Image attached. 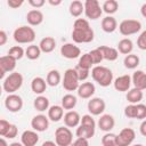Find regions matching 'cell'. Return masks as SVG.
Wrapping results in <instances>:
<instances>
[{
	"instance_id": "cell-3",
	"label": "cell",
	"mask_w": 146,
	"mask_h": 146,
	"mask_svg": "<svg viewBox=\"0 0 146 146\" xmlns=\"http://www.w3.org/2000/svg\"><path fill=\"white\" fill-rule=\"evenodd\" d=\"M23 84V75L18 72H11L3 81L2 89L8 94H15Z\"/></svg>"
},
{
	"instance_id": "cell-40",
	"label": "cell",
	"mask_w": 146,
	"mask_h": 146,
	"mask_svg": "<svg viewBox=\"0 0 146 146\" xmlns=\"http://www.w3.org/2000/svg\"><path fill=\"white\" fill-rule=\"evenodd\" d=\"M89 27H90V24H89L88 19H86V18H76L74 21L73 30H86Z\"/></svg>"
},
{
	"instance_id": "cell-15",
	"label": "cell",
	"mask_w": 146,
	"mask_h": 146,
	"mask_svg": "<svg viewBox=\"0 0 146 146\" xmlns=\"http://www.w3.org/2000/svg\"><path fill=\"white\" fill-rule=\"evenodd\" d=\"M113 86L116 91H120V92L128 91L131 87V76L129 74L120 75L115 80H113Z\"/></svg>"
},
{
	"instance_id": "cell-17",
	"label": "cell",
	"mask_w": 146,
	"mask_h": 146,
	"mask_svg": "<svg viewBox=\"0 0 146 146\" xmlns=\"http://www.w3.org/2000/svg\"><path fill=\"white\" fill-rule=\"evenodd\" d=\"M131 84H133V88L143 91L146 89V74L143 70H137L136 72H133L131 76Z\"/></svg>"
},
{
	"instance_id": "cell-16",
	"label": "cell",
	"mask_w": 146,
	"mask_h": 146,
	"mask_svg": "<svg viewBox=\"0 0 146 146\" xmlns=\"http://www.w3.org/2000/svg\"><path fill=\"white\" fill-rule=\"evenodd\" d=\"M97 124L102 131L110 132L115 125V120H114L113 115H111V114H103V115H100Z\"/></svg>"
},
{
	"instance_id": "cell-7",
	"label": "cell",
	"mask_w": 146,
	"mask_h": 146,
	"mask_svg": "<svg viewBox=\"0 0 146 146\" xmlns=\"http://www.w3.org/2000/svg\"><path fill=\"white\" fill-rule=\"evenodd\" d=\"M73 141V133L67 127H58L55 130V143L57 146H70Z\"/></svg>"
},
{
	"instance_id": "cell-50",
	"label": "cell",
	"mask_w": 146,
	"mask_h": 146,
	"mask_svg": "<svg viewBox=\"0 0 146 146\" xmlns=\"http://www.w3.org/2000/svg\"><path fill=\"white\" fill-rule=\"evenodd\" d=\"M23 3H24L23 0H8V1H7L8 7H10V8H13V9H17V8H19Z\"/></svg>"
},
{
	"instance_id": "cell-2",
	"label": "cell",
	"mask_w": 146,
	"mask_h": 146,
	"mask_svg": "<svg viewBox=\"0 0 146 146\" xmlns=\"http://www.w3.org/2000/svg\"><path fill=\"white\" fill-rule=\"evenodd\" d=\"M35 31L33 30V27L27 26V25H23L17 27L14 33H13V38L17 43L24 44V43H32L35 40Z\"/></svg>"
},
{
	"instance_id": "cell-59",
	"label": "cell",
	"mask_w": 146,
	"mask_h": 146,
	"mask_svg": "<svg viewBox=\"0 0 146 146\" xmlns=\"http://www.w3.org/2000/svg\"><path fill=\"white\" fill-rule=\"evenodd\" d=\"M8 146H23V145H22V143H18V141H14V143L9 144Z\"/></svg>"
},
{
	"instance_id": "cell-47",
	"label": "cell",
	"mask_w": 146,
	"mask_h": 146,
	"mask_svg": "<svg viewBox=\"0 0 146 146\" xmlns=\"http://www.w3.org/2000/svg\"><path fill=\"white\" fill-rule=\"evenodd\" d=\"M76 74H78V79L79 81H86L88 79V76L90 75V70H83V68H79L76 67Z\"/></svg>"
},
{
	"instance_id": "cell-53",
	"label": "cell",
	"mask_w": 146,
	"mask_h": 146,
	"mask_svg": "<svg viewBox=\"0 0 146 146\" xmlns=\"http://www.w3.org/2000/svg\"><path fill=\"white\" fill-rule=\"evenodd\" d=\"M140 133L141 136H146V120H143L140 124Z\"/></svg>"
},
{
	"instance_id": "cell-31",
	"label": "cell",
	"mask_w": 146,
	"mask_h": 146,
	"mask_svg": "<svg viewBox=\"0 0 146 146\" xmlns=\"http://www.w3.org/2000/svg\"><path fill=\"white\" fill-rule=\"evenodd\" d=\"M76 103H78V99H76V97H75L74 95H72V94H66V95H64L63 98H62V105H60V106L63 107V110L72 111V110L75 107Z\"/></svg>"
},
{
	"instance_id": "cell-44",
	"label": "cell",
	"mask_w": 146,
	"mask_h": 146,
	"mask_svg": "<svg viewBox=\"0 0 146 146\" xmlns=\"http://www.w3.org/2000/svg\"><path fill=\"white\" fill-rule=\"evenodd\" d=\"M124 115L129 119H136V104H129L124 108Z\"/></svg>"
},
{
	"instance_id": "cell-8",
	"label": "cell",
	"mask_w": 146,
	"mask_h": 146,
	"mask_svg": "<svg viewBox=\"0 0 146 146\" xmlns=\"http://www.w3.org/2000/svg\"><path fill=\"white\" fill-rule=\"evenodd\" d=\"M136 138V132L132 128L122 129L119 135L115 136V145L116 146H130Z\"/></svg>"
},
{
	"instance_id": "cell-56",
	"label": "cell",
	"mask_w": 146,
	"mask_h": 146,
	"mask_svg": "<svg viewBox=\"0 0 146 146\" xmlns=\"http://www.w3.org/2000/svg\"><path fill=\"white\" fill-rule=\"evenodd\" d=\"M141 15H143V17H146V3H144L141 6Z\"/></svg>"
},
{
	"instance_id": "cell-42",
	"label": "cell",
	"mask_w": 146,
	"mask_h": 146,
	"mask_svg": "<svg viewBox=\"0 0 146 146\" xmlns=\"http://www.w3.org/2000/svg\"><path fill=\"white\" fill-rule=\"evenodd\" d=\"M88 54L90 55L94 65H95V64H100V63H102V60H103V55H102V52H100V50H99L98 48L91 50V51L88 52Z\"/></svg>"
},
{
	"instance_id": "cell-20",
	"label": "cell",
	"mask_w": 146,
	"mask_h": 146,
	"mask_svg": "<svg viewBox=\"0 0 146 146\" xmlns=\"http://www.w3.org/2000/svg\"><path fill=\"white\" fill-rule=\"evenodd\" d=\"M26 22L30 26H38L43 22V14L39 9H31L26 14Z\"/></svg>"
},
{
	"instance_id": "cell-22",
	"label": "cell",
	"mask_w": 146,
	"mask_h": 146,
	"mask_svg": "<svg viewBox=\"0 0 146 146\" xmlns=\"http://www.w3.org/2000/svg\"><path fill=\"white\" fill-rule=\"evenodd\" d=\"M48 111V119L52 122H58L63 119L64 116V110L60 105H52V106H49V108L47 110Z\"/></svg>"
},
{
	"instance_id": "cell-1",
	"label": "cell",
	"mask_w": 146,
	"mask_h": 146,
	"mask_svg": "<svg viewBox=\"0 0 146 146\" xmlns=\"http://www.w3.org/2000/svg\"><path fill=\"white\" fill-rule=\"evenodd\" d=\"M91 78L100 87H108L111 83H113V72L106 66H94L91 68Z\"/></svg>"
},
{
	"instance_id": "cell-39",
	"label": "cell",
	"mask_w": 146,
	"mask_h": 146,
	"mask_svg": "<svg viewBox=\"0 0 146 146\" xmlns=\"http://www.w3.org/2000/svg\"><path fill=\"white\" fill-rule=\"evenodd\" d=\"M115 136L112 132H106L102 137V145L103 146H116L115 145Z\"/></svg>"
},
{
	"instance_id": "cell-10",
	"label": "cell",
	"mask_w": 146,
	"mask_h": 146,
	"mask_svg": "<svg viewBox=\"0 0 146 146\" xmlns=\"http://www.w3.org/2000/svg\"><path fill=\"white\" fill-rule=\"evenodd\" d=\"M5 107L11 112V113H17L22 110L23 107V99L19 95L17 94H8V96L5 99Z\"/></svg>"
},
{
	"instance_id": "cell-14",
	"label": "cell",
	"mask_w": 146,
	"mask_h": 146,
	"mask_svg": "<svg viewBox=\"0 0 146 146\" xmlns=\"http://www.w3.org/2000/svg\"><path fill=\"white\" fill-rule=\"evenodd\" d=\"M76 91H78V96L80 98L90 99L96 91V87L92 82H82L81 84H79Z\"/></svg>"
},
{
	"instance_id": "cell-60",
	"label": "cell",
	"mask_w": 146,
	"mask_h": 146,
	"mask_svg": "<svg viewBox=\"0 0 146 146\" xmlns=\"http://www.w3.org/2000/svg\"><path fill=\"white\" fill-rule=\"evenodd\" d=\"M2 91H3V89H2V87H1V86H0V96H1V95H2Z\"/></svg>"
},
{
	"instance_id": "cell-61",
	"label": "cell",
	"mask_w": 146,
	"mask_h": 146,
	"mask_svg": "<svg viewBox=\"0 0 146 146\" xmlns=\"http://www.w3.org/2000/svg\"><path fill=\"white\" fill-rule=\"evenodd\" d=\"M132 146H144L143 144H135V145H132Z\"/></svg>"
},
{
	"instance_id": "cell-33",
	"label": "cell",
	"mask_w": 146,
	"mask_h": 146,
	"mask_svg": "<svg viewBox=\"0 0 146 146\" xmlns=\"http://www.w3.org/2000/svg\"><path fill=\"white\" fill-rule=\"evenodd\" d=\"M33 106H34V108H35L36 111H39V112H44V111H47V110L49 108V99H48L46 96L40 95V96H38V97L34 99Z\"/></svg>"
},
{
	"instance_id": "cell-6",
	"label": "cell",
	"mask_w": 146,
	"mask_h": 146,
	"mask_svg": "<svg viewBox=\"0 0 146 146\" xmlns=\"http://www.w3.org/2000/svg\"><path fill=\"white\" fill-rule=\"evenodd\" d=\"M140 30H141V23L137 19H123L119 24V31L124 36L136 34Z\"/></svg>"
},
{
	"instance_id": "cell-27",
	"label": "cell",
	"mask_w": 146,
	"mask_h": 146,
	"mask_svg": "<svg viewBox=\"0 0 146 146\" xmlns=\"http://www.w3.org/2000/svg\"><path fill=\"white\" fill-rule=\"evenodd\" d=\"M143 97H144V94H143V90H139L137 88H132V89H129L127 91V100L130 103V104H139L141 100H143Z\"/></svg>"
},
{
	"instance_id": "cell-29",
	"label": "cell",
	"mask_w": 146,
	"mask_h": 146,
	"mask_svg": "<svg viewBox=\"0 0 146 146\" xmlns=\"http://www.w3.org/2000/svg\"><path fill=\"white\" fill-rule=\"evenodd\" d=\"M16 63H17V60H15L13 57H10L8 55L0 57V67L6 73L7 72H13L16 67Z\"/></svg>"
},
{
	"instance_id": "cell-38",
	"label": "cell",
	"mask_w": 146,
	"mask_h": 146,
	"mask_svg": "<svg viewBox=\"0 0 146 146\" xmlns=\"http://www.w3.org/2000/svg\"><path fill=\"white\" fill-rule=\"evenodd\" d=\"M24 54H25V50L21 46H13L11 48H9V50L7 52V55L13 57L15 60H19L21 58H23Z\"/></svg>"
},
{
	"instance_id": "cell-18",
	"label": "cell",
	"mask_w": 146,
	"mask_h": 146,
	"mask_svg": "<svg viewBox=\"0 0 146 146\" xmlns=\"http://www.w3.org/2000/svg\"><path fill=\"white\" fill-rule=\"evenodd\" d=\"M39 141V135L34 130H25L21 136V143L23 146H35Z\"/></svg>"
},
{
	"instance_id": "cell-52",
	"label": "cell",
	"mask_w": 146,
	"mask_h": 146,
	"mask_svg": "<svg viewBox=\"0 0 146 146\" xmlns=\"http://www.w3.org/2000/svg\"><path fill=\"white\" fill-rule=\"evenodd\" d=\"M7 41H8V35H7V33H6L5 31L0 30V46L6 44Z\"/></svg>"
},
{
	"instance_id": "cell-4",
	"label": "cell",
	"mask_w": 146,
	"mask_h": 146,
	"mask_svg": "<svg viewBox=\"0 0 146 146\" xmlns=\"http://www.w3.org/2000/svg\"><path fill=\"white\" fill-rule=\"evenodd\" d=\"M63 88L67 91H75L80 84V81L78 79L76 70L75 68H67L64 72V76L62 79Z\"/></svg>"
},
{
	"instance_id": "cell-35",
	"label": "cell",
	"mask_w": 146,
	"mask_h": 146,
	"mask_svg": "<svg viewBox=\"0 0 146 146\" xmlns=\"http://www.w3.org/2000/svg\"><path fill=\"white\" fill-rule=\"evenodd\" d=\"M40 55H41V50H40L39 46L33 44V43H31L30 46H27V48L25 49V54H24V56H26L31 60L38 59L40 57Z\"/></svg>"
},
{
	"instance_id": "cell-34",
	"label": "cell",
	"mask_w": 146,
	"mask_h": 146,
	"mask_svg": "<svg viewBox=\"0 0 146 146\" xmlns=\"http://www.w3.org/2000/svg\"><path fill=\"white\" fill-rule=\"evenodd\" d=\"M68 11L73 17H80L83 13V3L80 0H73L70 3Z\"/></svg>"
},
{
	"instance_id": "cell-30",
	"label": "cell",
	"mask_w": 146,
	"mask_h": 146,
	"mask_svg": "<svg viewBox=\"0 0 146 146\" xmlns=\"http://www.w3.org/2000/svg\"><path fill=\"white\" fill-rule=\"evenodd\" d=\"M60 82H62V75H60L59 71H57V70H50L48 72V74H47V78H46L47 86L56 87Z\"/></svg>"
},
{
	"instance_id": "cell-28",
	"label": "cell",
	"mask_w": 146,
	"mask_h": 146,
	"mask_svg": "<svg viewBox=\"0 0 146 146\" xmlns=\"http://www.w3.org/2000/svg\"><path fill=\"white\" fill-rule=\"evenodd\" d=\"M116 50H117V52L123 54V55L127 56V55H129V54L132 52V50H133V42L130 39L124 38V39H122V40L119 41L117 49Z\"/></svg>"
},
{
	"instance_id": "cell-13",
	"label": "cell",
	"mask_w": 146,
	"mask_h": 146,
	"mask_svg": "<svg viewBox=\"0 0 146 146\" xmlns=\"http://www.w3.org/2000/svg\"><path fill=\"white\" fill-rule=\"evenodd\" d=\"M31 127L36 132H43L49 128V119L43 114H38L31 120Z\"/></svg>"
},
{
	"instance_id": "cell-11",
	"label": "cell",
	"mask_w": 146,
	"mask_h": 146,
	"mask_svg": "<svg viewBox=\"0 0 146 146\" xmlns=\"http://www.w3.org/2000/svg\"><path fill=\"white\" fill-rule=\"evenodd\" d=\"M87 107H88V111H89L90 115H100V114L104 113L106 104H105V100L103 98L94 97V98L89 99Z\"/></svg>"
},
{
	"instance_id": "cell-9",
	"label": "cell",
	"mask_w": 146,
	"mask_h": 146,
	"mask_svg": "<svg viewBox=\"0 0 146 146\" xmlns=\"http://www.w3.org/2000/svg\"><path fill=\"white\" fill-rule=\"evenodd\" d=\"M95 33L91 27L86 30H73L72 31V40L75 43H89L94 40Z\"/></svg>"
},
{
	"instance_id": "cell-23",
	"label": "cell",
	"mask_w": 146,
	"mask_h": 146,
	"mask_svg": "<svg viewBox=\"0 0 146 146\" xmlns=\"http://www.w3.org/2000/svg\"><path fill=\"white\" fill-rule=\"evenodd\" d=\"M39 48L41 52H44V54L52 52L56 48V41L52 36H44L43 39H41L39 43Z\"/></svg>"
},
{
	"instance_id": "cell-48",
	"label": "cell",
	"mask_w": 146,
	"mask_h": 146,
	"mask_svg": "<svg viewBox=\"0 0 146 146\" xmlns=\"http://www.w3.org/2000/svg\"><path fill=\"white\" fill-rule=\"evenodd\" d=\"M17 133H18V128H17V125H16V124H11L10 128H9V130H8L7 133H6L5 138H7V139H14L15 137H17Z\"/></svg>"
},
{
	"instance_id": "cell-24",
	"label": "cell",
	"mask_w": 146,
	"mask_h": 146,
	"mask_svg": "<svg viewBox=\"0 0 146 146\" xmlns=\"http://www.w3.org/2000/svg\"><path fill=\"white\" fill-rule=\"evenodd\" d=\"M98 49L100 50V52L103 55V59H106V60H110V62H114L119 57L117 50L115 48H113V47L100 46V47H98Z\"/></svg>"
},
{
	"instance_id": "cell-36",
	"label": "cell",
	"mask_w": 146,
	"mask_h": 146,
	"mask_svg": "<svg viewBox=\"0 0 146 146\" xmlns=\"http://www.w3.org/2000/svg\"><path fill=\"white\" fill-rule=\"evenodd\" d=\"M117 9H119V2L116 0H106L102 6V10L106 13L108 16L116 13Z\"/></svg>"
},
{
	"instance_id": "cell-51",
	"label": "cell",
	"mask_w": 146,
	"mask_h": 146,
	"mask_svg": "<svg viewBox=\"0 0 146 146\" xmlns=\"http://www.w3.org/2000/svg\"><path fill=\"white\" fill-rule=\"evenodd\" d=\"M44 3H46L44 0H29V5H30L31 7H33L34 9H39V8H41Z\"/></svg>"
},
{
	"instance_id": "cell-58",
	"label": "cell",
	"mask_w": 146,
	"mask_h": 146,
	"mask_svg": "<svg viewBox=\"0 0 146 146\" xmlns=\"http://www.w3.org/2000/svg\"><path fill=\"white\" fill-rule=\"evenodd\" d=\"M5 75H6V72L0 67V80H2V79L5 78Z\"/></svg>"
},
{
	"instance_id": "cell-21",
	"label": "cell",
	"mask_w": 146,
	"mask_h": 146,
	"mask_svg": "<svg viewBox=\"0 0 146 146\" xmlns=\"http://www.w3.org/2000/svg\"><path fill=\"white\" fill-rule=\"evenodd\" d=\"M31 89L34 94L36 95H42L46 89H47V83H46V80L41 76H35L32 79L31 81Z\"/></svg>"
},
{
	"instance_id": "cell-46",
	"label": "cell",
	"mask_w": 146,
	"mask_h": 146,
	"mask_svg": "<svg viewBox=\"0 0 146 146\" xmlns=\"http://www.w3.org/2000/svg\"><path fill=\"white\" fill-rule=\"evenodd\" d=\"M137 46L140 50H146V31H143L138 39H137Z\"/></svg>"
},
{
	"instance_id": "cell-45",
	"label": "cell",
	"mask_w": 146,
	"mask_h": 146,
	"mask_svg": "<svg viewBox=\"0 0 146 146\" xmlns=\"http://www.w3.org/2000/svg\"><path fill=\"white\" fill-rule=\"evenodd\" d=\"M11 123H9L7 120L5 119H0V137H5L7 131L9 130Z\"/></svg>"
},
{
	"instance_id": "cell-19",
	"label": "cell",
	"mask_w": 146,
	"mask_h": 146,
	"mask_svg": "<svg viewBox=\"0 0 146 146\" xmlns=\"http://www.w3.org/2000/svg\"><path fill=\"white\" fill-rule=\"evenodd\" d=\"M63 120H64L65 127H67V128H75V127H78L80 124L81 116H80V114L76 111H67L64 114Z\"/></svg>"
},
{
	"instance_id": "cell-32",
	"label": "cell",
	"mask_w": 146,
	"mask_h": 146,
	"mask_svg": "<svg viewBox=\"0 0 146 146\" xmlns=\"http://www.w3.org/2000/svg\"><path fill=\"white\" fill-rule=\"evenodd\" d=\"M140 63V59L139 57L136 55V54H129L124 57L123 59V64H124V67L128 68V70H135Z\"/></svg>"
},
{
	"instance_id": "cell-49",
	"label": "cell",
	"mask_w": 146,
	"mask_h": 146,
	"mask_svg": "<svg viewBox=\"0 0 146 146\" xmlns=\"http://www.w3.org/2000/svg\"><path fill=\"white\" fill-rule=\"evenodd\" d=\"M70 146H89V141L84 138H76L74 141L71 143Z\"/></svg>"
},
{
	"instance_id": "cell-5",
	"label": "cell",
	"mask_w": 146,
	"mask_h": 146,
	"mask_svg": "<svg viewBox=\"0 0 146 146\" xmlns=\"http://www.w3.org/2000/svg\"><path fill=\"white\" fill-rule=\"evenodd\" d=\"M83 13L89 19H98L100 18L103 10L97 0H86L83 2Z\"/></svg>"
},
{
	"instance_id": "cell-54",
	"label": "cell",
	"mask_w": 146,
	"mask_h": 146,
	"mask_svg": "<svg viewBox=\"0 0 146 146\" xmlns=\"http://www.w3.org/2000/svg\"><path fill=\"white\" fill-rule=\"evenodd\" d=\"M41 146H57V145H56V143L52 141V140H47V141H43Z\"/></svg>"
},
{
	"instance_id": "cell-37",
	"label": "cell",
	"mask_w": 146,
	"mask_h": 146,
	"mask_svg": "<svg viewBox=\"0 0 146 146\" xmlns=\"http://www.w3.org/2000/svg\"><path fill=\"white\" fill-rule=\"evenodd\" d=\"M92 66H94V63H92L91 57H90V55H89L88 52H87V54H83L82 56H80L76 67L83 68V70H90Z\"/></svg>"
},
{
	"instance_id": "cell-26",
	"label": "cell",
	"mask_w": 146,
	"mask_h": 146,
	"mask_svg": "<svg viewBox=\"0 0 146 146\" xmlns=\"http://www.w3.org/2000/svg\"><path fill=\"white\" fill-rule=\"evenodd\" d=\"M95 130L96 128L92 127H88V125H83V124H79L75 131V135L78 138H84V139H90L91 137H94L95 135Z\"/></svg>"
},
{
	"instance_id": "cell-43",
	"label": "cell",
	"mask_w": 146,
	"mask_h": 146,
	"mask_svg": "<svg viewBox=\"0 0 146 146\" xmlns=\"http://www.w3.org/2000/svg\"><path fill=\"white\" fill-rule=\"evenodd\" d=\"M80 124L96 128V122H95L92 115H90V114H86V115H83V116L81 117V120H80Z\"/></svg>"
},
{
	"instance_id": "cell-25",
	"label": "cell",
	"mask_w": 146,
	"mask_h": 146,
	"mask_svg": "<svg viewBox=\"0 0 146 146\" xmlns=\"http://www.w3.org/2000/svg\"><path fill=\"white\" fill-rule=\"evenodd\" d=\"M117 29V22L113 16H106L102 19V30L106 33H112Z\"/></svg>"
},
{
	"instance_id": "cell-57",
	"label": "cell",
	"mask_w": 146,
	"mask_h": 146,
	"mask_svg": "<svg viewBox=\"0 0 146 146\" xmlns=\"http://www.w3.org/2000/svg\"><path fill=\"white\" fill-rule=\"evenodd\" d=\"M0 146H8V143L5 138H1L0 137Z\"/></svg>"
},
{
	"instance_id": "cell-55",
	"label": "cell",
	"mask_w": 146,
	"mask_h": 146,
	"mask_svg": "<svg viewBox=\"0 0 146 146\" xmlns=\"http://www.w3.org/2000/svg\"><path fill=\"white\" fill-rule=\"evenodd\" d=\"M48 3L51 5V6H59L62 3V0H48Z\"/></svg>"
},
{
	"instance_id": "cell-12",
	"label": "cell",
	"mask_w": 146,
	"mask_h": 146,
	"mask_svg": "<svg viewBox=\"0 0 146 146\" xmlns=\"http://www.w3.org/2000/svg\"><path fill=\"white\" fill-rule=\"evenodd\" d=\"M60 55L66 59H75V58L80 57L81 49L76 44L67 42L60 47Z\"/></svg>"
},
{
	"instance_id": "cell-41",
	"label": "cell",
	"mask_w": 146,
	"mask_h": 146,
	"mask_svg": "<svg viewBox=\"0 0 146 146\" xmlns=\"http://www.w3.org/2000/svg\"><path fill=\"white\" fill-rule=\"evenodd\" d=\"M145 117H146V105L141 103L136 104V119L145 120Z\"/></svg>"
}]
</instances>
